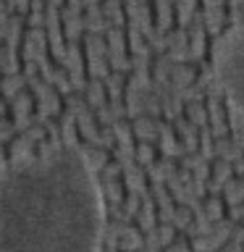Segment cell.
Wrapping results in <instances>:
<instances>
[{
	"label": "cell",
	"mask_w": 244,
	"mask_h": 252,
	"mask_svg": "<svg viewBox=\"0 0 244 252\" xmlns=\"http://www.w3.org/2000/svg\"><path fill=\"white\" fill-rule=\"evenodd\" d=\"M223 194H226L228 205H239V197H242V181L236 179V181H231V184H226Z\"/></svg>",
	"instance_id": "cell-1"
},
{
	"label": "cell",
	"mask_w": 244,
	"mask_h": 252,
	"mask_svg": "<svg viewBox=\"0 0 244 252\" xmlns=\"http://www.w3.org/2000/svg\"><path fill=\"white\" fill-rule=\"evenodd\" d=\"M157 131H160V129H152V121H147V118H142V121H137V137L142 134L145 139H150V137H155Z\"/></svg>",
	"instance_id": "cell-2"
},
{
	"label": "cell",
	"mask_w": 244,
	"mask_h": 252,
	"mask_svg": "<svg viewBox=\"0 0 244 252\" xmlns=\"http://www.w3.org/2000/svg\"><path fill=\"white\" fill-rule=\"evenodd\" d=\"M218 218H223V202L213 197L208 202V220H218Z\"/></svg>",
	"instance_id": "cell-3"
}]
</instances>
